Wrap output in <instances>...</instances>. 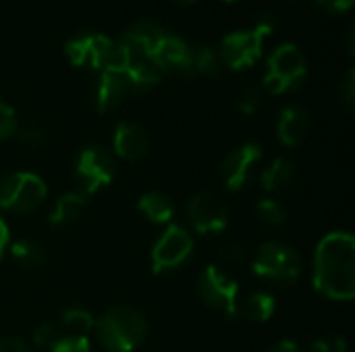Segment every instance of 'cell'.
<instances>
[{"label":"cell","instance_id":"5","mask_svg":"<svg viewBox=\"0 0 355 352\" xmlns=\"http://www.w3.org/2000/svg\"><path fill=\"white\" fill-rule=\"evenodd\" d=\"M254 272L275 284H293L302 274V257L283 243H264L254 259Z\"/></svg>","mask_w":355,"mask_h":352},{"label":"cell","instance_id":"21","mask_svg":"<svg viewBox=\"0 0 355 352\" xmlns=\"http://www.w3.org/2000/svg\"><path fill=\"white\" fill-rule=\"evenodd\" d=\"M162 33H164V31H162V27H160L156 21L139 19V21L131 23V25L127 27V31H125L121 37L127 39V41H133V44H137V46H141V48H146V50L152 52L154 44L160 39Z\"/></svg>","mask_w":355,"mask_h":352},{"label":"cell","instance_id":"39","mask_svg":"<svg viewBox=\"0 0 355 352\" xmlns=\"http://www.w3.org/2000/svg\"><path fill=\"white\" fill-rule=\"evenodd\" d=\"M175 4H181V6H187V4H193L196 0H173Z\"/></svg>","mask_w":355,"mask_h":352},{"label":"cell","instance_id":"19","mask_svg":"<svg viewBox=\"0 0 355 352\" xmlns=\"http://www.w3.org/2000/svg\"><path fill=\"white\" fill-rule=\"evenodd\" d=\"M137 210L150 220V222H156V224H164L173 218V201L164 195V193H158V191H152V193H146L139 203H137Z\"/></svg>","mask_w":355,"mask_h":352},{"label":"cell","instance_id":"30","mask_svg":"<svg viewBox=\"0 0 355 352\" xmlns=\"http://www.w3.org/2000/svg\"><path fill=\"white\" fill-rule=\"evenodd\" d=\"M19 122H17V114L10 106H6L4 102H0V141L6 137H12L17 131Z\"/></svg>","mask_w":355,"mask_h":352},{"label":"cell","instance_id":"18","mask_svg":"<svg viewBox=\"0 0 355 352\" xmlns=\"http://www.w3.org/2000/svg\"><path fill=\"white\" fill-rule=\"evenodd\" d=\"M83 210H85V195H81V193H64L56 201V205H54V210L50 214V224L52 226H69L81 216Z\"/></svg>","mask_w":355,"mask_h":352},{"label":"cell","instance_id":"29","mask_svg":"<svg viewBox=\"0 0 355 352\" xmlns=\"http://www.w3.org/2000/svg\"><path fill=\"white\" fill-rule=\"evenodd\" d=\"M58 338H60L58 326L52 324V322L42 324V326L35 328V332H33V342H35V346H42V349H52L54 342H56Z\"/></svg>","mask_w":355,"mask_h":352},{"label":"cell","instance_id":"16","mask_svg":"<svg viewBox=\"0 0 355 352\" xmlns=\"http://www.w3.org/2000/svg\"><path fill=\"white\" fill-rule=\"evenodd\" d=\"M114 151L125 160H139L148 151V135L137 122H121L114 131Z\"/></svg>","mask_w":355,"mask_h":352},{"label":"cell","instance_id":"7","mask_svg":"<svg viewBox=\"0 0 355 352\" xmlns=\"http://www.w3.org/2000/svg\"><path fill=\"white\" fill-rule=\"evenodd\" d=\"M198 293L202 301L229 317L237 315V297H239V284L237 280L223 270L220 266H208L198 276Z\"/></svg>","mask_w":355,"mask_h":352},{"label":"cell","instance_id":"9","mask_svg":"<svg viewBox=\"0 0 355 352\" xmlns=\"http://www.w3.org/2000/svg\"><path fill=\"white\" fill-rule=\"evenodd\" d=\"M114 174L112 156L102 145H87L77 156L75 176L81 189V195H92L98 189L110 185Z\"/></svg>","mask_w":355,"mask_h":352},{"label":"cell","instance_id":"8","mask_svg":"<svg viewBox=\"0 0 355 352\" xmlns=\"http://www.w3.org/2000/svg\"><path fill=\"white\" fill-rule=\"evenodd\" d=\"M114 39L102 33H79L64 44V54L71 64L106 71L114 56Z\"/></svg>","mask_w":355,"mask_h":352},{"label":"cell","instance_id":"27","mask_svg":"<svg viewBox=\"0 0 355 352\" xmlns=\"http://www.w3.org/2000/svg\"><path fill=\"white\" fill-rule=\"evenodd\" d=\"M50 352H89V340L79 334H69L60 336Z\"/></svg>","mask_w":355,"mask_h":352},{"label":"cell","instance_id":"1","mask_svg":"<svg viewBox=\"0 0 355 352\" xmlns=\"http://www.w3.org/2000/svg\"><path fill=\"white\" fill-rule=\"evenodd\" d=\"M314 286L329 299L352 301L355 295V239L349 232L327 234L314 253Z\"/></svg>","mask_w":355,"mask_h":352},{"label":"cell","instance_id":"32","mask_svg":"<svg viewBox=\"0 0 355 352\" xmlns=\"http://www.w3.org/2000/svg\"><path fill=\"white\" fill-rule=\"evenodd\" d=\"M15 135L19 137L21 143H27V145H42L44 139H46L44 129L37 127V124H23V127H17Z\"/></svg>","mask_w":355,"mask_h":352},{"label":"cell","instance_id":"15","mask_svg":"<svg viewBox=\"0 0 355 352\" xmlns=\"http://www.w3.org/2000/svg\"><path fill=\"white\" fill-rule=\"evenodd\" d=\"M310 131V114L306 108L302 106H287L281 116H279V124H277V133L283 145L287 147H295L300 145L306 135Z\"/></svg>","mask_w":355,"mask_h":352},{"label":"cell","instance_id":"35","mask_svg":"<svg viewBox=\"0 0 355 352\" xmlns=\"http://www.w3.org/2000/svg\"><path fill=\"white\" fill-rule=\"evenodd\" d=\"M0 352H29V349L21 338L4 336V338H0Z\"/></svg>","mask_w":355,"mask_h":352},{"label":"cell","instance_id":"23","mask_svg":"<svg viewBox=\"0 0 355 352\" xmlns=\"http://www.w3.org/2000/svg\"><path fill=\"white\" fill-rule=\"evenodd\" d=\"M191 66H193V75L200 73L206 77H218L223 68V60L212 48L198 46L193 48V54H191Z\"/></svg>","mask_w":355,"mask_h":352},{"label":"cell","instance_id":"10","mask_svg":"<svg viewBox=\"0 0 355 352\" xmlns=\"http://www.w3.org/2000/svg\"><path fill=\"white\" fill-rule=\"evenodd\" d=\"M193 251L189 232L181 226H168L152 249V270L156 274L181 268Z\"/></svg>","mask_w":355,"mask_h":352},{"label":"cell","instance_id":"28","mask_svg":"<svg viewBox=\"0 0 355 352\" xmlns=\"http://www.w3.org/2000/svg\"><path fill=\"white\" fill-rule=\"evenodd\" d=\"M339 102H341V106L352 114L355 108V71L354 68H349L347 73H345V77H343V81H341V85H339Z\"/></svg>","mask_w":355,"mask_h":352},{"label":"cell","instance_id":"33","mask_svg":"<svg viewBox=\"0 0 355 352\" xmlns=\"http://www.w3.org/2000/svg\"><path fill=\"white\" fill-rule=\"evenodd\" d=\"M310 351L312 352H345L347 351V346H345V340H343V338L333 336V338H318V340H314V342H312V346H310Z\"/></svg>","mask_w":355,"mask_h":352},{"label":"cell","instance_id":"6","mask_svg":"<svg viewBox=\"0 0 355 352\" xmlns=\"http://www.w3.org/2000/svg\"><path fill=\"white\" fill-rule=\"evenodd\" d=\"M46 183L31 172H15L0 180V207L8 212H33L46 199Z\"/></svg>","mask_w":355,"mask_h":352},{"label":"cell","instance_id":"25","mask_svg":"<svg viewBox=\"0 0 355 352\" xmlns=\"http://www.w3.org/2000/svg\"><path fill=\"white\" fill-rule=\"evenodd\" d=\"M60 326L67 328V330H73L79 336H85L94 328V319H92V315L87 311H83L79 307H73V309H67L60 315Z\"/></svg>","mask_w":355,"mask_h":352},{"label":"cell","instance_id":"20","mask_svg":"<svg viewBox=\"0 0 355 352\" xmlns=\"http://www.w3.org/2000/svg\"><path fill=\"white\" fill-rule=\"evenodd\" d=\"M237 313L248 322H266L275 313V299L266 293H252L237 305Z\"/></svg>","mask_w":355,"mask_h":352},{"label":"cell","instance_id":"34","mask_svg":"<svg viewBox=\"0 0 355 352\" xmlns=\"http://www.w3.org/2000/svg\"><path fill=\"white\" fill-rule=\"evenodd\" d=\"M314 2L329 12H345L354 6L355 0H314Z\"/></svg>","mask_w":355,"mask_h":352},{"label":"cell","instance_id":"37","mask_svg":"<svg viewBox=\"0 0 355 352\" xmlns=\"http://www.w3.org/2000/svg\"><path fill=\"white\" fill-rule=\"evenodd\" d=\"M6 243H8V228H6V224L0 220V257H2V253H4V249H6Z\"/></svg>","mask_w":355,"mask_h":352},{"label":"cell","instance_id":"22","mask_svg":"<svg viewBox=\"0 0 355 352\" xmlns=\"http://www.w3.org/2000/svg\"><path fill=\"white\" fill-rule=\"evenodd\" d=\"M10 253H12V259L23 266V268H40L46 259V253H44V247L35 241H29V239H21L17 241L12 247H10Z\"/></svg>","mask_w":355,"mask_h":352},{"label":"cell","instance_id":"14","mask_svg":"<svg viewBox=\"0 0 355 352\" xmlns=\"http://www.w3.org/2000/svg\"><path fill=\"white\" fill-rule=\"evenodd\" d=\"M129 93H133V87L129 83V79L114 68H106L102 71L100 79H98V87H96V106L100 112H110L114 110Z\"/></svg>","mask_w":355,"mask_h":352},{"label":"cell","instance_id":"2","mask_svg":"<svg viewBox=\"0 0 355 352\" xmlns=\"http://www.w3.org/2000/svg\"><path fill=\"white\" fill-rule=\"evenodd\" d=\"M94 328L100 344L110 352H131L144 342L148 334L144 313L129 305H116L108 309L94 324Z\"/></svg>","mask_w":355,"mask_h":352},{"label":"cell","instance_id":"12","mask_svg":"<svg viewBox=\"0 0 355 352\" xmlns=\"http://www.w3.org/2000/svg\"><path fill=\"white\" fill-rule=\"evenodd\" d=\"M191 54H193V48L183 37L175 33H166V31L160 35V39L152 48V58L162 73L175 71L183 77L193 75Z\"/></svg>","mask_w":355,"mask_h":352},{"label":"cell","instance_id":"3","mask_svg":"<svg viewBox=\"0 0 355 352\" xmlns=\"http://www.w3.org/2000/svg\"><path fill=\"white\" fill-rule=\"evenodd\" d=\"M275 31V17L262 15L252 29L245 31H233L225 35L220 46V60L231 71H243L250 68L260 56L264 48L266 35Z\"/></svg>","mask_w":355,"mask_h":352},{"label":"cell","instance_id":"31","mask_svg":"<svg viewBox=\"0 0 355 352\" xmlns=\"http://www.w3.org/2000/svg\"><path fill=\"white\" fill-rule=\"evenodd\" d=\"M262 104V95L256 87H248L241 95H239V102H237V108L239 112L243 114H256L258 108Z\"/></svg>","mask_w":355,"mask_h":352},{"label":"cell","instance_id":"24","mask_svg":"<svg viewBox=\"0 0 355 352\" xmlns=\"http://www.w3.org/2000/svg\"><path fill=\"white\" fill-rule=\"evenodd\" d=\"M256 216H258V222L268 228V230H277L285 224V210L281 203L272 201V199H262L258 201L256 205Z\"/></svg>","mask_w":355,"mask_h":352},{"label":"cell","instance_id":"38","mask_svg":"<svg viewBox=\"0 0 355 352\" xmlns=\"http://www.w3.org/2000/svg\"><path fill=\"white\" fill-rule=\"evenodd\" d=\"M347 46H349V54H354V27L347 33Z\"/></svg>","mask_w":355,"mask_h":352},{"label":"cell","instance_id":"4","mask_svg":"<svg viewBox=\"0 0 355 352\" xmlns=\"http://www.w3.org/2000/svg\"><path fill=\"white\" fill-rule=\"evenodd\" d=\"M308 77V60L300 46L295 44H281L272 50L266 60V75L264 87L275 93H287L297 89Z\"/></svg>","mask_w":355,"mask_h":352},{"label":"cell","instance_id":"17","mask_svg":"<svg viewBox=\"0 0 355 352\" xmlns=\"http://www.w3.org/2000/svg\"><path fill=\"white\" fill-rule=\"evenodd\" d=\"M295 178V166L287 158H277L262 174V187L268 193H281L287 187L293 185Z\"/></svg>","mask_w":355,"mask_h":352},{"label":"cell","instance_id":"11","mask_svg":"<svg viewBox=\"0 0 355 352\" xmlns=\"http://www.w3.org/2000/svg\"><path fill=\"white\" fill-rule=\"evenodd\" d=\"M187 214L196 232L200 234H214V232L225 230L227 218H229L223 197L212 191H204L191 197L187 205Z\"/></svg>","mask_w":355,"mask_h":352},{"label":"cell","instance_id":"36","mask_svg":"<svg viewBox=\"0 0 355 352\" xmlns=\"http://www.w3.org/2000/svg\"><path fill=\"white\" fill-rule=\"evenodd\" d=\"M266 352H302V351H300V346H297L295 342H291V340H281V342H277L272 349H268Z\"/></svg>","mask_w":355,"mask_h":352},{"label":"cell","instance_id":"40","mask_svg":"<svg viewBox=\"0 0 355 352\" xmlns=\"http://www.w3.org/2000/svg\"><path fill=\"white\" fill-rule=\"evenodd\" d=\"M223 2H239V0H223Z\"/></svg>","mask_w":355,"mask_h":352},{"label":"cell","instance_id":"13","mask_svg":"<svg viewBox=\"0 0 355 352\" xmlns=\"http://www.w3.org/2000/svg\"><path fill=\"white\" fill-rule=\"evenodd\" d=\"M262 158V147L258 143H243L241 147L233 149L223 166H220V176L227 185L229 191H241L250 178L252 166Z\"/></svg>","mask_w":355,"mask_h":352},{"label":"cell","instance_id":"26","mask_svg":"<svg viewBox=\"0 0 355 352\" xmlns=\"http://www.w3.org/2000/svg\"><path fill=\"white\" fill-rule=\"evenodd\" d=\"M218 259H220L223 266H227V268L243 266V263L248 261V247H245V245H239V243H231V245H227V247L220 249Z\"/></svg>","mask_w":355,"mask_h":352}]
</instances>
